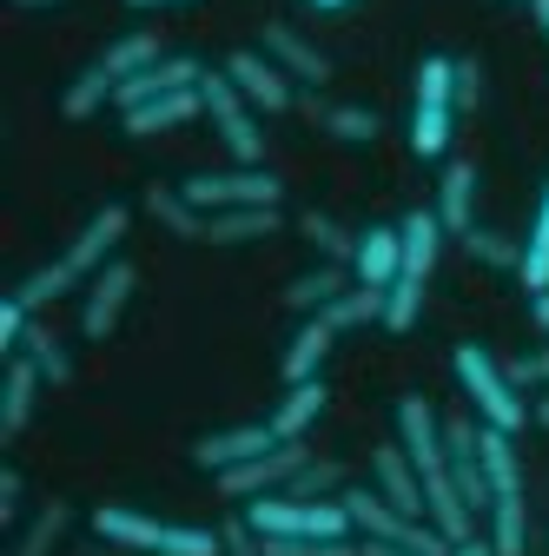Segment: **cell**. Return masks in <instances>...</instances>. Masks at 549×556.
Instances as JSON below:
<instances>
[{
    "instance_id": "obj_29",
    "label": "cell",
    "mask_w": 549,
    "mask_h": 556,
    "mask_svg": "<svg viewBox=\"0 0 549 556\" xmlns=\"http://www.w3.org/2000/svg\"><path fill=\"white\" fill-rule=\"evenodd\" d=\"M476 451H484V477H490V497L497 491H523V457H516V438L484 425V438H476Z\"/></svg>"
},
{
    "instance_id": "obj_6",
    "label": "cell",
    "mask_w": 549,
    "mask_h": 556,
    "mask_svg": "<svg viewBox=\"0 0 549 556\" xmlns=\"http://www.w3.org/2000/svg\"><path fill=\"white\" fill-rule=\"evenodd\" d=\"M199 93H205V119H213V132L226 139L232 166H265V126H258V106L232 87L226 66H219V74H205Z\"/></svg>"
},
{
    "instance_id": "obj_46",
    "label": "cell",
    "mask_w": 549,
    "mask_h": 556,
    "mask_svg": "<svg viewBox=\"0 0 549 556\" xmlns=\"http://www.w3.org/2000/svg\"><path fill=\"white\" fill-rule=\"evenodd\" d=\"M529 14H536V27H542V40H549V0H529Z\"/></svg>"
},
{
    "instance_id": "obj_31",
    "label": "cell",
    "mask_w": 549,
    "mask_h": 556,
    "mask_svg": "<svg viewBox=\"0 0 549 556\" xmlns=\"http://www.w3.org/2000/svg\"><path fill=\"white\" fill-rule=\"evenodd\" d=\"M318 318H331V331H358V325H384V292L378 286H352L345 299H331Z\"/></svg>"
},
{
    "instance_id": "obj_9",
    "label": "cell",
    "mask_w": 549,
    "mask_h": 556,
    "mask_svg": "<svg viewBox=\"0 0 549 556\" xmlns=\"http://www.w3.org/2000/svg\"><path fill=\"white\" fill-rule=\"evenodd\" d=\"M397 444L410 451V464H418V477H437L450 470V451H444V410L431 397H397Z\"/></svg>"
},
{
    "instance_id": "obj_5",
    "label": "cell",
    "mask_w": 549,
    "mask_h": 556,
    "mask_svg": "<svg viewBox=\"0 0 549 556\" xmlns=\"http://www.w3.org/2000/svg\"><path fill=\"white\" fill-rule=\"evenodd\" d=\"M450 132H457V60L450 53H424L418 106H410V153H418V160H444Z\"/></svg>"
},
{
    "instance_id": "obj_18",
    "label": "cell",
    "mask_w": 549,
    "mask_h": 556,
    "mask_svg": "<svg viewBox=\"0 0 549 556\" xmlns=\"http://www.w3.org/2000/svg\"><path fill=\"white\" fill-rule=\"evenodd\" d=\"M298 113H305L311 126H324L331 139H345V147H371V139H378V113H371V106H352V100L298 93Z\"/></svg>"
},
{
    "instance_id": "obj_21",
    "label": "cell",
    "mask_w": 549,
    "mask_h": 556,
    "mask_svg": "<svg viewBox=\"0 0 549 556\" xmlns=\"http://www.w3.org/2000/svg\"><path fill=\"white\" fill-rule=\"evenodd\" d=\"M324 404H331V391H324V378H305V384H285V397H279V410L265 417L271 431H279V444H305V431L324 417Z\"/></svg>"
},
{
    "instance_id": "obj_22",
    "label": "cell",
    "mask_w": 549,
    "mask_h": 556,
    "mask_svg": "<svg viewBox=\"0 0 549 556\" xmlns=\"http://www.w3.org/2000/svg\"><path fill=\"white\" fill-rule=\"evenodd\" d=\"M285 226L279 205H239V213H205V245H258Z\"/></svg>"
},
{
    "instance_id": "obj_1",
    "label": "cell",
    "mask_w": 549,
    "mask_h": 556,
    "mask_svg": "<svg viewBox=\"0 0 549 556\" xmlns=\"http://www.w3.org/2000/svg\"><path fill=\"white\" fill-rule=\"evenodd\" d=\"M126 226H132V213H126V205H100V213L80 226V239L66 245L53 265H40V271L27 278V286H21L14 299H21V305H34V312H47L53 299H66V292H74L80 278H93V271H106V265L119 258V245H126Z\"/></svg>"
},
{
    "instance_id": "obj_49",
    "label": "cell",
    "mask_w": 549,
    "mask_h": 556,
    "mask_svg": "<svg viewBox=\"0 0 549 556\" xmlns=\"http://www.w3.org/2000/svg\"><path fill=\"white\" fill-rule=\"evenodd\" d=\"M311 8H324V14H337V8H352V0H311Z\"/></svg>"
},
{
    "instance_id": "obj_13",
    "label": "cell",
    "mask_w": 549,
    "mask_h": 556,
    "mask_svg": "<svg viewBox=\"0 0 549 556\" xmlns=\"http://www.w3.org/2000/svg\"><path fill=\"white\" fill-rule=\"evenodd\" d=\"M271 444H279V431H271V425H226V431H205V438L192 444V464L219 477V470H232V464L265 457Z\"/></svg>"
},
{
    "instance_id": "obj_4",
    "label": "cell",
    "mask_w": 549,
    "mask_h": 556,
    "mask_svg": "<svg viewBox=\"0 0 549 556\" xmlns=\"http://www.w3.org/2000/svg\"><path fill=\"white\" fill-rule=\"evenodd\" d=\"M450 365H457V384H463V404L484 417V425H497V431H523L529 425V397L510 384V371L484 352V344H457L450 352Z\"/></svg>"
},
{
    "instance_id": "obj_39",
    "label": "cell",
    "mask_w": 549,
    "mask_h": 556,
    "mask_svg": "<svg viewBox=\"0 0 549 556\" xmlns=\"http://www.w3.org/2000/svg\"><path fill=\"white\" fill-rule=\"evenodd\" d=\"M27 325H34V305H21V299H0V352H8V358H21V338H27Z\"/></svg>"
},
{
    "instance_id": "obj_48",
    "label": "cell",
    "mask_w": 549,
    "mask_h": 556,
    "mask_svg": "<svg viewBox=\"0 0 549 556\" xmlns=\"http://www.w3.org/2000/svg\"><path fill=\"white\" fill-rule=\"evenodd\" d=\"M529 417H536V425H542V431H549V397H542V404H536V410H529Z\"/></svg>"
},
{
    "instance_id": "obj_24",
    "label": "cell",
    "mask_w": 549,
    "mask_h": 556,
    "mask_svg": "<svg viewBox=\"0 0 549 556\" xmlns=\"http://www.w3.org/2000/svg\"><path fill=\"white\" fill-rule=\"evenodd\" d=\"M199 113H205V93L186 87V93H166V100L132 106V113H119V119H126L132 139H153V132H173V126H186V119H199Z\"/></svg>"
},
{
    "instance_id": "obj_30",
    "label": "cell",
    "mask_w": 549,
    "mask_h": 556,
    "mask_svg": "<svg viewBox=\"0 0 549 556\" xmlns=\"http://www.w3.org/2000/svg\"><path fill=\"white\" fill-rule=\"evenodd\" d=\"M298 232H305L311 252L331 258V265H352V252H358V232H352V226H337L331 213H298Z\"/></svg>"
},
{
    "instance_id": "obj_38",
    "label": "cell",
    "mask_w": 549,
    "mask_h": 556,
    "mask_svg": "<svg viewBox=\"0 0 549 556\" xmlns=\"http://www.w3.org/2000/svg\"><path fill=\"white\" fill-rule=\"evenodd\" d=\"M503 371H510L516 391H549V344H536L523 358H503Z\"/></svg>"
},
{
    "instance_id": "obj_32",
    "label": "cell",
    "mask_w": 549,
    "mask_h": 556,
    "mask_svg": "<svg viewBox=\"0 0 549 556\" xmlns=\"http://www.w3.org/2000/svg\"><path fill=\"white\" fill-rule=\"evenodd\" d=\"M100 106H113V74H106V66L93 60V66H87V74H80L74 87H66V93H60V113H66V119H93Z\"/></svg>"
},
{
    "instance_id": "obj_20",
    "label": "cell",
    "mask_w": 549,
    "mask_h": 556,
    "mask_svg": "<svg viewBox=\"0 0 549 556\" xmlns=\"http://www.w3.org/2000/svg\"><path fill=\"white\" fill-rule=\"evenodd\" d=\"M431 213L444 219L450 239H463L476 226V166L470 160H444V179H437V205Z\"/></svg>"
},
{
    "instance_id": "obj_25",
    "label": "cell",
    "mask_w": 549,
    "mask_h": 556,
    "mask_svg": "<svg viewBox=\"0 0 549 556\" xmlns=\"http://www.w3.org/2000/svg\"><path fill=\"white\" fill-rule=\"evenodd\" d=\"M146 213H153V226H166L173 239H192V245H205V213L179 192V186H146Z\"/></svg>"
},
{
    "instance_id": "obj_45",
    "label": "cell",
    "mask_w": 549,
    "mask_h": 556,
    "mask_svg": "<svg viewBox=\"0 0 549 556\" xmlns=\"http://www.w3.org/2000/svg\"><path fill=\"white\" fill-rule=\"evenodd\" d=\"M365 543V536H358ZM365 556H418V549H391V543H365Z\"/></svg>"
},
{
    "instance_id": "obj_10",
    "label": "cell",
    "mask_w": 549,
    "mask_h": 556,
    "mask_svg": "<svg viewBox=\"0 0 549 556\" xmlns=\"http://www.w3.org/2000/svg\"><path fill=\"white\" fill-rule=\"evenodd\" d=\"M226 74H232V87H239L258 113H292V106H298V80H292L265 47H258V53H252V47L232 53V60H226Z\"/></svg>"
},
{
    "instance_id": "obj_3",
    "label": "cell",
    "mask_w": 549,
    "mask_h": 556,
    "mask_svg": "<svg viewBox=\"0 0 549 556\" xmlns=\"http://www.w3.org/2000/svg\"><path fill=\"white\" fill-rule=\"evenodd\" d=\"M404 232V265H397V286L384 292V331H410L424 318V286H431V271H437V252H444V219L431 213V205H418V213H404L397 219Z\"/></svg>"
},
{
    "instance_id": "obj_19",
    "label": "cell",
    "mask_w": 549,
    "mask_h": 556,
    "mask_svg": "<svg viewBox=\"0 0 549 556\" xmlns=\"http://www.w3.org/2000/svg\"><path fill=\"white\" fill-rule=\"evenodd\" d=\"M352 286H358V278H352V265H331V258H318L311 271H298L292 286H285V312H298V318H318L331 299H345Z\"/></svg>"
},
{
    "instance_id": "obj_44",
    "label": "cell",
    "mask_w": 549,
    "mask_h": 556,
    "mask_svg": "<svg viewBox=\"0 0 549 556\" xmlns=\"http://www.w3.org/2000/svg\"><path fill=\"white\" fill-rule=\"evenodd\" d=\"M529 318H536V331H542V344H549V292H529Z\"/></svg>"
},
{
    "instance_id": "obj_43",
    "label": "cell",
    "mask_w": 549,
    "mask_h": 556,
    "mask_svg": "<svg viewBox=\"0 0 549 556\" xmlns=\"http://www.w3.org/2000/svg\"><path fill=\"white\" fill-rule=\"evenodd\" d=\"M450 556H497V543H490V530H476V536L450 543Z\"/></svg>"
},
{
    "instance_id": "obj_35",
    "label": "cell",
    "mask_w": 549,
    "mask_h": 556,
    "mask_svg": "<svg viewBox=\"0 0 549 556\" xmlns=\"http://www.w3.org/2000/svg\"><path fill=\"white\" fill-rule=\"evenodd\" d=\"M463 252H470L476 265H490V271H516V265H523V245H516L510 232H497V226H470V232H463Z\"/></svg>"
},
{
    "instance_id": "obj_51",
    "label": "cell",
    "mask_w": 549,
    "mask_h": 556,
    "mask_svg": "<svg viewBox=\"0 0 549 556\" xmlns=\"http://www.w3.org/2000/svg\"><path fill=\"white\" fill-rule=\"evenodd\" d=\"M523 8H529V0H523Z\"/></svg>"
},
{
    "instance_id": "obj_23",
    "label": "cell",
    "mask_w": 549,
    "mask_h": 556,
    "mask_svg": "<svg viewBox=\"0 0 549 556\" xmlns=\"http://www.w3.org/2000/svg\"><path fill=\"white\" fill-rule=\"evenodd\" d=\"M331 344H337L331 318H305V325H298V338L285 344V358H279V378H285V384L324 378V358H331Z\"/></svg>"
},
{
    "instance_id": "obj_34",
    "label": "cell",
    "mask_w": 549,
    "mask_h": 556,
    "mask_svg": "<svg viewBox=\"0 0 549 556\" xmlns=\"http://www.w3.org/2000/svg\"><path fill=\"white\" fill-rule=\"evenodd\" d=\"M21 352H27V358L40 365V378H47V384H66V378H74V352H66V344H60V338H53V331H47L40 318L27 325V338H21Z\"/></svg>"
},
{
    "instance_id": "obj_15",
    "label": "cell",
    "mask_w": 549,
    "mask_h": 556,
    "mask_svg": "<svg viewBox=\"0 0 549 556\" xmlns=\"http://www.w3.org/2000/svg\"><path fill=\"white\" fill-rule=\"evenodd\" d=\"M397 265H404V232L397 226H365L358 232V252H352V278H358V286L391 292L397 286Z\"/></svg>"
},
{
    "instance_id": "obj_42",
    "label": "cell",
    "mask_w": 549,
    "mask_h": 556,
    "mask_svg": "<svg viewBox=\"0 0 549 556\" xmlns=\"http://www.w3.org/2000/svg\"><path fill=\"white\" fill-rule=\"evenodd\" d=\"M476 93H484V74H476V60H457V113H470Z\"/></svg>"
},
{
    "instance_id": "obj_14",
    "label": "cell",
    "mask_w": 549,
    "mask_h": 556,
    "mask_svg": "<svg viewBox=\"0 0 549 556\" xmlns=\"http://www.w3.org/2000/svg\"><path fill=\"white\" fill-rule=\"evenodd\" d=\"M371 483L397 504V510H410V517H424V477H418V464H410V451L391 438V444H378L371 451Z\"/></svg>"
},
{
    "instance_id": "obj_37",
    "label": "cell",
    "mask_w": 549,
    "mask_h": 556,
    "mask_svg": "<svg viewBox=\"0 0 549 556\" xmlns=\"http://www.w3.org/2000/svg\"><path fill=\"white\" fill-rule=\"evenodd\" d=\"M285 491L292 497H345V464H337V457H311Z\"/></svg>"
},
{
    "instance_id": "obj_41",
    "label": "cell",
    "mask_w": 549,
    "mask_h": 556,
    "mask_svg": "<svg viewBox=\"0 0 549 556\" xmlns=\"http://www.w3.org/2000/svg\"><path fill=\"white\" fill-rule=\"evenodd\" d=\"M21 504H27V477L8 464L0 470V530H21Z\"/></svg>"
},
{
    "instance_id": "obj_36",
    "label": "cell",
    "mask_w": 549,
    "mask_h": 556,
    "mask_svg": "<svg viewBox=\"0 0 549 556\" xmlns=\"http://www.w3.org/2000/svg\"><path fill=\"white\" fill-rule=\"evenodd\" d=\"M265 556H365L358 536H265Z\"/></svg>"
},
{
    "instance_id": "obj_47",
    "label": "cell",
    "mask_w": 549,
    "mask_h": 556,
    "mask_svg": "<svg viewBox=\"0 0 549 556\" xmlns=\"http://www.w3.org/2000/svg\"><path fill=\"white\" fill-rule=\"evenodd\" d=\"M126 8H192V0H126Z\"/></svg>"
},
{
    "instance_id": "obj_7",
    "label": "cell",
    "mask_w": 549,
    "mask_h": 556,
    "mask_svg": "<svg viewBox=\"0 0 549 556\" xmlns=\"http://www.w3.org/2000/svg\"><path fill=\"white\" fill-rule=\"evenodd\" d=\"M179 192L199 205V213H239V205H279L285 179L271 166H226V173H192Z\"/></svg>"
},
{
    "instance_id": "obj_8",
    "label": "cell",
    "mask_w": 549,
    "mask_h": 556,
    "mask_svg": "<svg viewBox=\"0 0 549 556\" xmlns=\"http://www.w3.org/2000/svg\"><path fill=\"white\" fill-rule=\"evenodd\" d=\"M305 464H311V451H305V444H271L265 457H252V464H232V470H219L213 483H219V497H226V504H252V497L285 491V483H292Z\"/></svg>"
},
{
    "instance_id": "obj_50",
    "label": "cell",
    "mask_w": 549,
    "mask_h": 556,
    "mask_svg": "<svg viewBox=\"0 0 549 556\" xmlns=\"http://www.w3.org/2000/svg\"><path fill=\"white\" fill-rule=\"evenodd\" d=\"M14 8H60V0H14Z\"/></svg>"
},
{
    "instance_id": "obj_2",
    "label": "cell",
    "mask_w": 549,
    "mask_h": 556,
    "mask_svg": "<svg viewBox=\"0 0 549 556\" xmlns=\"http://www.w3.org/2000/svg\"><path fill=\"white\" fill-rule=\"evenodd\" d=\"M93 536L113 549H140V556H226L219 530H199V523H166L146 517L132 504H100L93 510Z\"/></svg>"
},
{
    "instance_id": "obj_40",
    "label": "cell",
    "mask_w": 549,
    "mask_h": 556,
    "mask_svg": "<svg viewBox=\"0 0 549 556\" xmlns=\"http://www.w3.org/2000/svg\"><path fill=\"white\" fill-rule=\"evenodd\" d=\"M219 543H226V556H265V536L252 530V517H245V510L219 523Z\"/></svg>"
},
{
    "instance_id": "obj_12",
    "label": "cell",
    "mask_w": 549,
    "mask_h": 556,
    "mask_svg": "<svg viewBox=\"0 0 549 556\" xmlns=\"http://www.w3.org/2000/svg\"><path fill=\"white\" fill-rule=\"evenodd\" d=\"M199 80H205V66H199L192 53H166V60H153V66H146V74L119 80V87H113V106H119V113H132V106H146V100L186 93V87H199Z\"/></svg>"
},
{
    "instance_id": "obj_16",
    "label": "cell",
    "mask_w": 549,
    "mask_h": 556,
    "mask_svg": "<svg viewBox=\"0 0 549 556\" xmlns=\"http://www.w3.org/2000/svg\"><path fill=\"white\" fill-rule=\"evenodd\" d=\"M40 384H47V378H40V365H34L27 352L8 358V378H0V438H8V444L34 425V397H40Z\"/></svg>"
},
{
    "instance_id": "obj_27",
    "label": "cell",
    "mask_w": 549,
    "mask_h": 556,
    "mask_svg": "<svg viewBox=\"0 0 549 556\" xmlns=\"http://www.w3.org/2000/svg\"><path fill=\"white\" fill-rule=\"evenodd\" d=\"M66 523H74V504H66V497H47V504L21 523V536H14L8 556H53L60 536H66Z\"/></svg>"
},
{
    "instance_id": "obj_17",
    "label": "cell",
    "mask_w": 549,
    "mask_h": 556,
    "mask_svg": "<svg viewBox=\"0 0 549 556\" xmlns=\"http://www.w3.org/2000/svg\"><path fill=\"white\" fill-rule=\"evenodd\" d=\"M258 47H265L271 60H279L285 74L298 80V87H324V80H331V60H324V53H318V47H311V40L298 34V27H285V21H271Z\"/></svg>"
},
{
    "instance_id": "obj_33",
    "label": "cell",
    "mask_w": 549,
    "mask_h": 556,
    "mask_svg": "<svg viewBox=\"0 0 549 556\" xmlns=\"http://www.w3.org/2000/svg\"><path fill=\"white\" fill-rule=\"evenodd\" d=\"M516 278H523L529 292H549V186H542V205H536V226H529V239H523Z\"/></svg>"
},
{
    "instance_id": "obj_28",
    "label": "cell",
    "mask_w": 549,
    "mask_h": 556,
    "mask_svg": "<svg viewBox=\"0 0 549 556\" xmlns=\"http://www.w3.org/2000/svg\"><path fill=\"white\" fill-rule=\"evenodd\" d=\"M153 60H166V40H159V34H146V27H140V34H119V40L100 53V66L113 74V87H119V80H132V74H146Z\"/></svg>"
},
{
    "instance_id": "obj_11",
    "label": "cell",
    "mask_w": 549,
    "mask_h": 556,
    "mask_svg": "<svg viewBox=\"0 0 549 556\" xmlns=\"http://www.w3.org/2000/svg\"><path fill=\"white\" fill-rule=\"evenodd\" d=\"M140 292V265L132 258H113L106 271H93V286H87V305H80V331L87 338H106L126 312V299Z\"/></svg>"
},
{
    "instance_id": "obj_26",
    "label": "cell",
    "mask_w": 549,
    "mask_h": 556,
    "mask_svg": "<svg viewBox=\"0 0 549 556\" xmlns=\"http://www.w3.org/2000/svg\"><path fill=\"white\" fill-rule=\"evenodd\" d=\"M484 530H490L497 556H529V504H523V491H497Z\"/></svg>"
}]
</instances>
